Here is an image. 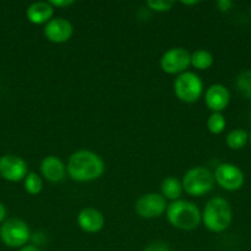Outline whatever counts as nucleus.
Returning a JSON list of instances; mask_svg holds the SVG:
<instances>
[{
	"mask_svg": "<svg viewBox=\"0 0 251 251\" xmlns=\"http://www.w3.org/2000/svg\"><path fill=\"white\" fill-rule=\"evenodd\" d=\"M66 172L73 180L85 183L100 178L105 172V163L98 154L81 150L71 154Z\"/></svg>",
	"mask_w": 251,
	"mask_h": 251,
	"instance_id": "nucleus-1",
	"label": "nucleus"
},
{
	"mask_svg": "<svg viewBox=\"0 0 251 251\" xmlns=\"http://www.w3.org/2000/svg\"><path fill=\"white\" fill-rule=\"evenodd\" d=\"M233 218L230 203L223 198H213L207 202L202 213V221L208 230L220 233L230 226Z\"/></svg>",
	"mask_w": 251,
	"mask_h": 251,
	"instance_id": "nucleus-2",
	"label": "nucleus"
},
{
	"mask_svg": "<svg viewBox=\"0 0 251 251\" xmlns=\"http://www.w3.org/2000/svg\"><path fill=\"white\" fill-rule=\"evenodd\" d=\"M167 221L172 227L181 230H192L198 227L201 212L194 203L185 200L172 201L166 208Z\"/></svg>",
	"mask_w": 251,
	"mask_h": 251,
	"instance_id": "nucleus-3",
	"label": "nucleus"
},
{
	"mask_svg": "<svg viewBox=\"0 0 251 251\" xmlns=\"http://www.w3.org/2000/svg\"><path fill=\"white\" fill-rule=\"evenodd\" d=\"M214 185V174L204 167L189 169L182 180V189L191 196H202L209 193Z\"/></svg>",
	"mask_w": 251,
	"mask_h": 251,
	"instance_id": "nucleus-4",
	"label": "nucleus"
},
{
	"mask_svg": "<svg viewBox=\"0 0 251 251\" xmlns=\"http://www.w3.org/2000/svg\"><path fill=\"white\" fill-rule=\"evenodd\" d=\"M174 91L180 100L193 103L201 97L203 92V83L198 75L191 71H185L175 80Z\"/></svg>",
	"mask_w": 251,
	"mask_h": 251,
	"instance_id": "nucleus-5",
	"label": "nucleus"
},
{
	"mask_svg": "<svg viewBox=\"0 0 251 251\" xmlns=\"http://www.w3.org/2000/svg\"><path fill=\"white\" fill-rule=\"evenodd\" d=\"M30 228L24 221L10 218L2 223L0 228V238L6 247H24L30 239Z\"/></svg>",
	"mask_w": 251,
	"mask_h": 251,
	"instance_id": "nucleus-6",
	"label": "nucleus"
},
{
	"mask_svg": "<svg viewBox=\"0 0 251 251\" xmlns=\"http://www.w3.org/2000/svg\"><path fill=\"white\" fill-rule=\"evenodd\" d=\"M189 65H191V54L181 47L169 49L160 59V66L162 71L170 75H175V74L181 75Z\"/></svg>",
	"mask_w": 251,
	"mask_h": 251,
	"instance_id": "nucleus-7",
	"label": "nucleus"
},
{
	"mask_svg": "<svg viewBox=\"0 0 251 251\" xmlns=\"http://www.w3.org/2000/svg\"><path fill=\"white\" fill-rule=\"evenodd\" d=\"M214 180L224 190L235 191L243 186L245 178L243 171L235 164L221 163L216 168Z\"/></svg>",
	"mask_w": 251,
	"mask_h": 251,
	"instance_id": "nucleus-8",
	"label": "nucleus"
},
{
	"mask_svg": "<svg viewBox=\"0 0 251 251\" xmlns=\"http://www.w3.org/2000/svg\"><path fill=\"white\" fill-rule=\"evenodd\" d=\"M166 208L167 205L164 196L155 193L140 196L135 203V212L142 218H157L161 216Z\"/></svg>",
	"mask_w": 251,
	"mask_h": 251,
	"instance_id": "nucleus-9",
	"label": "nucleus"
},
{
	"mask_svg": "<svg viewBox=\"0 0 251 251\" xmlns=\"http://www.w3.org/2000/svg\"><path fill=\"white\" fill-rule=\"evenodd\" d=\"M0 176L9 181H20L27 176V164L20 157L6 154L0 158Z\"/></svg>",
	"mask_w": 251,
	"mask_h": 251,
	"instance_id": "nucleus-10",
	"label": "nucleus"
},
{
	"mask_svg": "<svg viewBox=\"0 0 251 251\" xmlns=\"http://www.w3.org/2000/svg\"><path fill=\"white\" fill-rule=\"evenodd\" d=\"M44 36L53 43H64L73 36V25L62 17L52 19L44 27Z\"/></svg>",
	"mask_w": 251,
	"mask_h": 251,
	"instance_id": "nucleus-11",
	"label": "nucleus"
},
{
	"mask_svg": "<svg viewBox=\"0 0 251 251\" xmlns=\"http://www.w3.org/2000/svg\"><path fill=\"white\" fill-rule=\"evenodd\" d=\"M206 104L213 113H220L221 110L225 109L230 100V93L228 88L223 85H212L204 95Z\"/></svg>",
	"mask_w": 251,
	"mask_h": 251,
	"instance_id": "nucleus-12",
	"label": "nucleus"
},
{
	"mask_svg": "<svg viewBox=\"0 0 251 251\" xmlns=\"http://www.w3.org/2000/svg\"><path fill=\"white\" fill-rule=\"evenodd\" d=\"M105 218L100 211L95 208H84L78 215V225L84 232L97 233L102 229Z\"/></svg>",
	"mask_w": 251,
	"mask_h": 251,
	"instance_id": "nucleus-13",
	"label": "nucleus"
},
{
	"mask_svg": "<svg viewBox=\"0 0 251 251\" xmlns=\"http://www.w3.org/2000/svg\"><path fill=\"white\" fill-rule=\"evenodd\" d=\"M41 173L47 180L58 183L65 176L66 169L63 162L56 156H47L41 162Z\"/></svg>",
	"mask_w": 251,
	"mask_h": 251,
	"instance_id": "nucleus-14",
	"label": "nucleus"
},
{
	"mask_svg": "<svg viewBox=\"0 0 251 251\" xmlns=\"http://www.w3.org/2000/svg\"><path fill=\"white\" fill-rule=\"evenodd\" d=\"M54 14V7L47 1H37L29 6L26 11V16L30 22L34 25L47 24L51 21Z\"/></svg>",
	"mask_w": 251,
	"mask_h": 251,
	"instance_id": "nucleus-15",
	"label": "nucleus"
},
{
	"mask_svg": "<svg viewBox=\"0 0 251 251\" xmlns=\"http://www.w3.org/2000/svg\"><path fill=\"white\" fill-rule=\"evenodd\" d=\"M182 183H180L174 176L164 179L161 183V195L164 196L165 200L177 201L182 194Z\"/></svg>",
	"mask_w": 251,
	"mask_h": 251,
	"instance_id": "nucleus-16",
	"label": "nucleus"
},
{
	"mask_svg": "<svg viewBox=\"0 0 251 251\" xmlns=\"http://www.w3.org/2000/svg\"><path fill=\"white\" fill-rule=\"evenodd\" d=\"M213 55L204 49H199L191 54V65L198 70H207L213 65Z\"/></svg>",
	"mask_w": 251,
	"mask_h": 251,
	"instance_id": "nucleus-17",
	"label": "nucleus"
},
{
	"mask_svg": "<svg viewBox=\"0 0 251 251\" xmlns=\"http://www.w3.org/2000/svg\"><path fill=\"white\" fill-rule=\"evenodd\" d=\"M249 141V134L243 129L231 130L226 135L225 142L229 149L231 150H241Z\"/></svg>",
	"mask_w": 251,
	"mask_h": 251,
	"instance_id": "nucleus-18",
	"label": "nucleus"
},
{
	"mask_svg": "<svg viewBox=\"0 0 251 251\" xmlns=\"http://www.w3.org/2000/svg\"><path fill=\"white\" fill-rule=\"evenodd\" d=\"M238 91L248 100H251V70H245L236 78Z\"/></svg>",
	"mask_w": 251,
	"mask_h": 251,
	"instance_id": "nucleus-19",
	"label": "nucleus"
},
{
	"mask_svg": "<svg viewBox=\"0 0 251 251\" xmlns=\"http://www.w3.org/2000/svg\"><path fill=\"white\" fill-rule=\"evenodd\" d=\"M207 126H208V130L212 134H221L226 126L225 118L220 113H212L208 118V122H207Z\"/></svg>",
	"mask_w": 251,
	"mask_h": 251,
	"instance_id": "nucleus-20",
	"label": "nucleus"
},
{
	"mask_svg": "<svg viewBox=\"0 0 251 251\" xmlns=\"http://www.w3.org/2000/svg\"><path fill=\"white\" fill-rule=\"evenodd\" d=\"M43 188V181L36 173H30L25 178V189L31 195H37Z\"/></svg>",
	"mask_w": 251,
	"mask_h": 251,
	"instance_id": "nucleus-21",
	"label": "nucleus"
},
{
	"mask_svg": "<svg viewBox=\"0 0 251 251\" xmlns=\"http://www.w3.org/2000/svg\"><path fill=\"white\" fill-rule=\"evenodd\" d=\"M147 5L152 10L157 12H165L171 10V7L174 6V1H169V0H150V1H147Z\"/></svg>",
	"mask_w": 251,
	"mask_h": 251,
	"instance_id": "nucleus-22",
	"label": "nucleus"
},
{
	"mask_svg": "<svg viewBox=\"0 0 251 251\" xmlns=\"http://www.w3.org/2000/svg\"><path fill=\"white\" fill-rule=\"evenodd\" d=\"M144 251H170L169 247L162 242H155L148 245Z\"/></svg>",
	"mask_w": 251,
	"mask_h": 251,
	"instance_id": "nucleus-23",
	"label": "nucleus"
},
{
	"mask_svg": "<svg viewBox=\"0 0 251 251\" xmlns=\"http://www.w3.org/2000/svg\"><path fill=\"white\" fill-rule=\"evenodd\" d=\"M49 4L53 7H66L74 4L73 0H51Z\"/></svg>",
	"mask_w": 251,
	"mask_h": 251,
	"instance_id": "nucleus-24",
	"label": "nucleus"
},
{
	"mask_svg": "<svg viewBox=\"0 0 251 251\" xmlns=\"http://www.w3.org/2000/svg\"><path fill=\"white\" fill-rule=\"evenodd\" d=\"M217 6H218V9L220 10V11H228V10H230V7L233 6V2L230 1V0H219L218 2H217Z\"/></svg>",
	"mask_w": 251,
	"mask_h": 251,
	"instance_id": "nucleus-25",
	"label": "nucleus"
},
{
	"mask_svg": "<svg viewBox=\"0 0 251 251\" xmlns=\"http://www.w3.org/2000/svg\"><path fill=\"white\" fill-rule=\"evenodd\" d=\"M20 251H39L38 248L33 247V245H25Z\"/></svg>",
	"mask_w": 251,
	"mask_h": 251,
	"instance_id": "nucleus-26",
	"label": "nucleus"
},
{
	"mask_svg": "<svg viewBox=\"0 0 251 251\" xmlns=\"http://www.w3.org/2000/svg\"><path fill=\"white\" fill-rule=\"evenodd\" d=\"M5 215H6V211H5L4 205L0 202V222H2V220L5 218Z\"/></svg>",
	"mask_w": 251,
	"mask_h": 251,
	"instance_id": "nucleus-27",
	"label": "nucleus"
},
{
	"mask_svg": "<svg viewBox=\"0 0 251 251\" xmlns=\"http://www.w3.org/2000/svg\"><path fill=\"white\" fill-rule=\"evenodd\" d=\"M181 4H184V5H196V4H198V1H181Z\"/></svg>",
	"mask_w": 251,
	"mask_h": 251,
	"instance_id": "nucleus-28",
	"label": "nucleus"
},
{
	"mask_svg": "<svg viewBox=\"0 0 251 251\" xmlns=\"http://www.w3.org/2000/svg\"><path fill=\"white\" fill-rule=\"evenodd\" d=\"M249 142H250V145H251V132L249 134Z\"/></svg>",
	"mask_w": 251,
	"mask_h": 251,
	"instance_id": "nucleus-29",
	"label": "nucleus"
},
{
	"mask_svg": "<svg viewBox=\"0 0 251 251\" xmlns=\"http://www.w3.org/2000/svg\"><path fill=\"white\" fill-rule=\"evenodd\" d=\"M231 251H235V250H231Z\"/></svg>",
	"mask_w": 251,
	"mask_h": 251,
	"instance_id": "nucleus-30",
	"label": "nucleus"
}]
</instances>
